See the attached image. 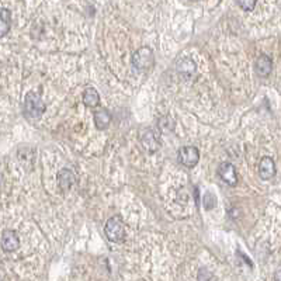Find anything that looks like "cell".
<instances>
[{"mask_svg": "<svg viewBox=\"0 0 281 281\" xmlns=\"http://www.w3.org/2000/svg\"><path fill=\"white\" fill-rule=\"evenodd\" d=\"M45 111L41 94L37 92H28L24 97V116L30 120H38Z\"/></svg>", "mask_w": 281, "mask_h": 281, "instance_id": "obj_1", "label": "cell"}, {"mask_svg": "<svg viewBox=\"0 0 281 281\" xmlns=\"http://www.w3.org/2000/svg\"><path fill=\"white\" fill-rule=\"evenodd\" d=\"M104 233H106L107 239L114 242V243H120L124 240V238H125V226H124V221L120 215H114L106 222Z\"/></svg>", "mask_w": 281, "mask_h": 281, "instance_id": "obj_2", "label": "cell"}, {"mask_svg": "<svg viewBox=\"0 0 281 281\" xmlns=\"http://www.w3.org/2000/svg\"><path fill=\"white\" fill-rule=\"evenodd\" d=\"M155 63V55H153L152 49L148 47H142V48L136 49L132 55V66L135 71H138L140 74L148 72Z\"/></svg>", "mask_w": 281, "mask_h": 281, "instance_id": "obj_3", "label": "cell"}, {"mask_svg": "<svg viewBox=\"0 0 281 281\" xmlns=\"http://www.w3.org/2000/svg\"><path fill=\"white\" fill-rule=\"evenodd\" d=\"M139 140L142 148H144L147 152H151V153L156 152V151L160 148V145H162L159 132H156V131L152 128H148L145 129L144 132H140Z\"/></svg>", "mask_w": 281, "mask_h": 281, "instance_id": "obj_4", "label": "cell"}, {"mask_svg": "<svg viewBox=\"0 0 281 281\" xmlns=\"http://www.w3.org/2000/svg\"><path fill=\"white\" fill-rule=\"evenodd\" d=\"M179 162L186 167H194L200 160V152L196 147H183L179 151Z\"/></svg>", "mask_w": 281, "mask_h": 281, "instance_id": "obj_5", "label": "cell"}, {"mask_svg": "<svg viewBox=\"0 0 281 281\" xmlns=\"http://www.w3.org/2000/svg\"><path fill=\"white\" fill-rule=\"evenodd\" d=\"M217 171H218V176H220L221 180L228 186L235 187L238 184V173H236V169L232 163H229V162L221 163Z\"/></svg>", "mask_w": 281, "mask_h": 281, "instance_id": "obj_6", "label": "cell"}, {"mask_svg": "<svg viewBox=\"0 0 281 281\" xmlns=\"http://www.w3.org/2000/svg\"><path fill=\"white\" fill-rule=\"evenodd\" d=\"M20 239L13 229H5L2 233V248L5 252H14L19 249Z\"/></svg>", "mask_w": 281, "mask_h": 281, "instance_id": "obj_7", "label": "cell"}, {"mask_svg": "<svg viewBox=\"0 0 281 281\" xmlns=\"http://www.w3.org/2000/svg\"><path fill=\"white\" fill-rule=\"evenodd\" d=\"M56 180H58V186L62 191H67V190L72 189V186L76 183V176L75 173L71 169H66L63 167L61 170L58 171L56 174Z\"/></svg>", "mask_w": 281, "mask_h": 281, "instance_id": "obj_8", "label": "cell"}, {"mask_svg": "<svg viewBox=\"0 0 281 281\" xmlns=\"http://www.w3.org/2000/svg\"><path fill=\"white\" fill-rule=\"evenodd\" d=\"M275 176V163L270 156H264L259 163V178L262 180H270Z\"/></svg>", "mask_w": 281, "mask_h": 281, "instance_id": "obj_9", "label": "cell"}, {"mask_svg": "<svg viewBox=\"0 0 281 281\" xmlns=\"http://www.w3.org/2000/svg\"><path fill=\"white\" fill-rule=\"evenodd\" d=\"M255 69H256V74L260 76V78H267L273 69V61L271 58L267 55H260L256 59V63H255Z\"/></svg>", "mask_w": 281, "mask_h": 281, "instance_id": "obj_10", "label": "cell"}, {"mask_svg": "<svg viewBox=\"0 0 281 281\" xmlns=\"http://www.w3.org/2000/svg\"><path fill=\"white\" fill-rule=\"evenodd\" d=\"M93 120H94V124H96V127L98 129H107L111 124L110 113L106 110V109L96 111L94 116H93Z\"/></svg>", "mask_w": 281, "mask_h": 281, "instance_id": "obj_11", "label": "cell"}, {"mask_svg": "<svg viewBox=\"0 0 281 281\" xmlns=\"http://www.w3.org/2000/svg\"><path fill=\"white\" fill-rule=\"evenodd\" d=\"M176 71L184 76H191L196 72V63L190 58H182L176 62Z\"/></svg>", "mask_w": 281, "mask_h": 281, "instance_id": "obj_12", "label": "cell"}, {"mask_svg": "<svg viewBox=\"0 0 281 281\" xmlns=\"http://www.w3.org/2000/svg\"><path fill=\"white\" fill-rule=\"evenodd\" d=\"M83 103L87 106V107H97L100 104V96H98L97 90L94 87H87L83 93Z\"/></svg>", "mask_w": 281, "mask_h": 281, "instance_id": "obj_13", "label": "cell"}, {"mask_svg": "<svg viewBox=\"0 0 281 281\" xmlns=\"http://www.w3.org/2000/svg\"><path fill=\"white\" fill-rule=\"evenodd\" d=\"M0 36L2 37H6L7 32L12 28V14L7 9H2V20H0Z\"/></svg>", "mask_w": 281, "mask_h": 281, "instance_id": "obj_14", "label": "cell"}, {"mask_svg": "<svg viewBox=\"0 0 281 281\" xmlns=\"http://www.w3.org/2000/svg\"><path fill=\"white\" fill-rule=\"evenodd\" d=\"M202 205L205 209H213L217 205V196L211 191H207L204 197H202Z\"/></svg>", "mask_w": 281, "mask_h": 281, "instance_id": "obj_15", "label": "cell"}, {"mask_svg": "<svg viewBox=\"0 0 281 281\" xmlns=\"http://www.w3.org/2000/svg\"><path fill=\"white\" fill-rule=\"evenodd\" d=\"M235 3L238 5L244 12H252L256 7L257 0H235Z\"/></svg>", "mask_w": 281, "mask_h": 281, "instance_id": "obj_16", "label": "cell"}, {"mask_svg": "<svg viewBox=\"0 0 281 281\" xmlns=\"http://www.w3.org/2000/svg\"><path fill=\"white\" fill-rule=\"evenodd\" d=\"M158 127L162 131H171V129L174 128V124L171 121L170 117H162V118H159V121H158Z\"/></svg>", "mask_w": 281, "mask_h": 281, "instance_id": "obj_17", "label": "cell"}, {"mask_svg": "<svg viewBox=\"0 0 281 281\" xmlns=\"http://www.w3.org/2000/svg\"><path fill=\"white\" fill-rule=\"evenodd\" d=\"M214 278V274L213 273H208L205 269H201L198 271V274H197V280L200 281H205V280H213Z\"/></svg>", "mask_w": 281, "mask_h": 281, "instance_id": "obj_18", "label": "cell"}, {"mask_svg": "<svg viewBox=\"0 0 281 281\" xmlns=\"http://www.w3.org/2000/svg\"><path fill=\"white\" fill-rule=\"evenodd\" d=\"M274 280H281V269L277 270L274 274Z\"/></svg>", "mask_w": 281, "mask_h": 281, "instance_id": "obj_19", "label": "cell"}, {"mask_svg": "<svg viewBox=\"0 0 281 281\" xmlns=\"http://www.w3.org/2000/svg\"><path fill=\"white\" fill-rule=\"evenodd\" d=\"M191 2H200V0H191Z\"/></svg>", "mask_w": 281, "mask_h": 281, "instance_id": "obj_20", "label": "cell"}]
</instances>
